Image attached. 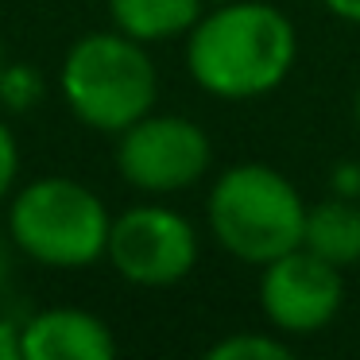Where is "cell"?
<instances>
[{
	"instance_id": "obj_1",
	"label": "cell",
	"mask_w": 360,
	"mask_h": 360,
	"mask_svg": "<svg viewBox=\"0 0 360 360\" xmlns=\"http://www.w3.org/2000/svg\"><path fill=\"white\" fill-rule=\"evenodd\" d=\"M298 55L295 24L264 0H221L190 27V78L213 97L248 101L287 82Z\"/></svg>"
},
{
	"instance_id": "obj_2",
	"label": "cell",
	"mask_w": 360,
	"mask_h": 360,
	"mask_svg": "<svg viewBox=\"0 0 360 360\" xmlns=\"http://www.w3.org/2000/svg\"><path fill=\"white\" fill-rule=\"evenodd\" d=\"M63 97L82 124L120 136L155 109L159 74L140 39L124 32H94L66 51Z\"/></svg>"
},
{
	"instance_id": "obj_3",
	"label": "cell",
	"mask_w": 360,
	"mask_h": 360,
	"mask_svg": "<svg viewBox=\"0 0 360 360\" xmlns=\"http://www.w3.org/2000/svg\"><path fill=\"white\" fill-rule=\"evenodd\" d=\"M210 229L229 256L271 264L302 244L306 202L275 167H229L210 190Z\"/></svg>"
},
{
	"instance_id": "obj_4",
	"label": "cell",
	"mask_w": 360,
	"mask_h": 360,
	"mask_svg": "<svg viewBox=\"0 0 360 360\" xmlns=\"http://www.w3.org/2000/svg\"><path fill=\"white\" fill-rule=\"evenodd\" d=\"M109 210L89 186L63 174L35 179L8 210V236L24 256L47 267H86L105 256Z\"/></svg>"
},
{
	"instance_id": "obj_5",
	"label": "cell",
	"mask_w": 360,
	"mask_h": 360,
	"mask_svg": "<svg viewBox=\"0 0 360 360\" xmlns=\"http://www.w3.org/2000/svg\"><path fill=\"white\" fill-rule=\"evenodd\" d=\"M210 136L186 117H140L120 132L117 171L143 194H174L210 171Z\"/></svg>"
},
{
	"instance_id": "obj_6",
	"label": "cell",
	"mask_w": 360,
	"mask_h": 360,
	"mask_svg": "<svg viewBox=\"0 0 360 360\" xmlns=\"http://www.w3.org/2000/svg\"><path fill=\"white\" fill-rule=\"evenodd\" d=\"M105 256L136 287H171L198 264V233L167 205H136L109 225Z\"/></svg>"
},
{
	"instance_id": "obj_7",
	"label": "cell",
	"mask_w": 360,
	"mask_h": 360,
	"mask_svg": "<svg viewBox=\"0 0 360 360\" xmlns=\"http://www.w3.org/2000/svg\"><path fill=\"white\" fill-rule=\"evenodd\" d=\"M345 298L341 267L314 256L310 248H290L279 259L264 264L259 279V306L283 333H318L337 318Z\"/></svg>"
},
{
	"instance_id": "obj_8",
	"label": "cell",
	"mask_w": 360,
	"mask_h": 360,
	"mask_svg": "<svg viewBox=\"0 0 360 360\" xmlns=\"http://www.w3.org/2000/svg\"><path fill=\"white\" fill-rule=\"evenodd\" d=\"M20 352L24 360H109L117 341L97 314L55 306L20 326Z\"/></svg>"
},
{
	"instance_id": "obj_9",
	"label": "cell",
	"mask_w": 360,
	"mask_h": 360,
	"mask_svg": "<svg viewBox=\"0 0 360 360\" xmlns=\"http://www.w3.org/2000/svg\"><path fill=\"white\" fill-rule=\"evenodd\" d=\"M302 248L329 259L333 267H349L360 259V210L349 198H329V202L306 205Z\"/></svg>"
},
{
	"instance_id": "obj_10",
	"label": "cell",
	"mask_w": 360,
	"mask_h": 360,
	"mask_svg": "<svg viewBox=\"0 0 360 360\" xmlns=\"http://www.w3.org/2000/svg\"><path fill=\"white\" fill-rule=\"evenodd\" d=\"M117 32L140 43H159L190 32L202 20V0H109Z\"/></svg>"
},
{
	"instance_id": "obj_11",
	"label": "cell",
	"mask_w": 360,
	"mask_h": 360,
	"mask_svg": "<svg viewBox=\"0 0 360 360\" xmlns=\"http://www.w3.org/2000/svg\"><path fill=\"white\" fill-rule=\"evenodd\" d=\"M205 356L210 360H287L290 349L267 333H233L213 345Z\"/></svg>"
},
{
	"instance_id": "obj_12",
	"label": "cell",
	"mask_w": 360,
	"mask_h": 360,
	"mask_svg": "<svg viewBox=\"0 0 360 360\" xmlns=\"http://www.w3.org/2000/svg\"><path fill=\"white\" fill-rule=\"evenodd\" d=\"M39 97H43V82L32 66H4V74H0V105L4 109L24 112Z\"/></svg>"
},
{
	"instance_id": "obj_13",
	"label": "cell",
	"mask_w": 360,
	"mask_h": 360,
	"mask_svg": "<svg viewBox=\"0 0 360 360\" xmlns=\"http://www.w3.org/2000/svg\"><path fill=\"white\" fill-rule=\"evenodd\" d=\"M16 171H20V148H16V136L12 128L0 120V202L8 198L12 182H16Z\"/></svg>"
},
{
	"instance_id": "obj_14",
	"label": "cell",
	"mask_w": 360,
	"mask_h": 360,
	"mask_svg": "<svg viewBox=\"0 0 360 360\" xmlns=\"http://www.w3.org/2000/svg\"><path fill=\"white\" fill-rule=\"evenodd\" d=\"M0 360H24V352H20V326H12L8 318H0Z\"/></svg>"
},
{
	"instance_id": "obj_15",
	"label": "cell",
	"mask_w": 360,
	"mask_h": 360,
	"mask_svg": "<svg viewBox=\"0 0 360 360\" xmlns=\"http://www.w3.org/2000/svg\"><path fill=\"white\" fill-rule=\"evenodd\" d=\"M326 8L349 24H360V0H326Z\"/></svg>"
},
{
	"instance_id": "obj_16",
	"label": "cell",
	"mask_w": 360,
	"mask_h": 360,
	"mask_svg": "<svg viewBox=\"0 0 360 360\" xmlns=\"http://www.w3.org/2000/svg\"><path fill=\"white\" fill-rule=\"evenodd\" d=\"M4 279H8V248L0 240V287H4Z\"/></svg>"
},
{
	"instance_id": "obj_17",
	"label": "cell",
	"mask_w": 360,
	"mask_h": 360,
	"mask_svg": "<svg viewBox=\"0 0 360 360\" xmlns=\"http://www.w3.org/2000/svg\"><path fill=\"white\" fill-rule=\"evenodd\" d=\"M0 74H4V47H0Z\"/></svg>"
},
{
	"instance_id": "obj_18",
	"label": "cell",
	"mask_w": 360,
	"mask_h": 360,
	"mask_svg": "<svg viewBox=\"0 0 360 360\" xmlns=\"http://www.w3.org/2000/svg\"><path fill=\"white\" fill-rule=\"evenodd\" d=\"M356 120H360V94H356Z\"/></svg>"
}]
</instances>
